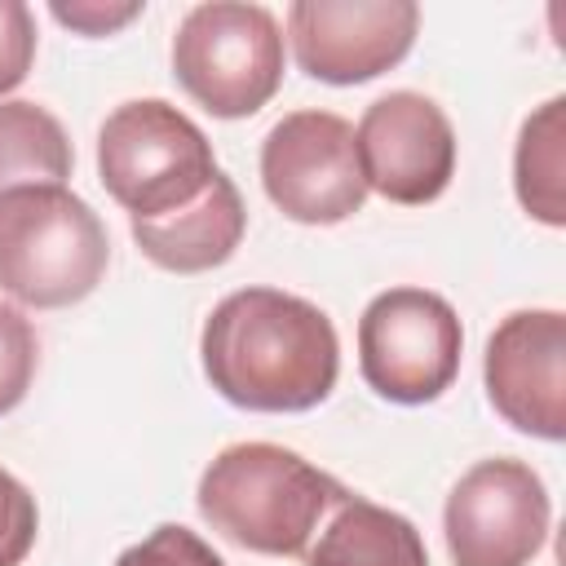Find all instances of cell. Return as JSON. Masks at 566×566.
<instances>
[{"mask_svg":"<svg viewBox=\"0 0 566 566\" xmlns=\"http://www.w3.org/2000/svg\"><path fill=\"white\" fill-rule=\"evenodd\" d=\"M35 62V13L22 0H0V102Z\"/></svg>","mask_w":566,"mask_h":566,"instance_id":"obj_19","label":"cell"},{"mask_svg":"<svg viewBox=\"0 0 566 566\" xmlns=\"http://www.w3.org/2000/svg\"><path fill=\"white\" fill-rule=\"evenodd\" d=\"M248 230L239 186L221 172L195 203L164 217H133V243L168 274H203L234 256Z\"/></svg>","mask_w":566,"mask_h":566,"instance_id":"obj_12","label":"cell"},{"mask_svg":"<svg viewBox=\"0 0 566 566\" xmlns=\"http://www.w3.org/2000/svg\"><path fill=\"white\" fill-rule=\"evenodd\" d=\"M177 84L217 119L256 115L283 84V31L265 4H195L172 35Z\"/></svg>","mask_w":566,"mask_h":566,"instance_id":"obj_5","label":"cell"},{"mask_svg":"<svg viewBox=\"0 0 566 566\" xmlns=\"http://www.w3.org/2000/svg\"><path fill=\"white\" fill-rule=\"evenodd\" d=\"M513 190L526 217L566 226V97H548L522 119L513 150Z\"/></svg>","mask_w":566,"mask_h":566,"instance_id":"obj_14","label":"cell"},{"mask_svg":"<svg viewBox=\"0 0 566 566\" xmlns=\"http://www.w3.org/2000/svg\"><path fill=\"white\" fill-rule=\"evenodd\" d=\"M354 146L367 190L389 203H433L455 177V128L433 97L411 88L376 97L354 128Z\"/></svg>","mask_w":566,"mask_h":566,"instance_id":"obj_10","label":"cell"},{"mask_svg":"<svg viewBox=\"0 0 566 566\" xmlns=\"http://www.w3.org/2000/svg\"><path fill=\"white\" fill-rule=\"evenodd\" d=\"M35 531H40L35 495L0 464V566H22L27 553L35 548Z\"/></svg>","mask_w":566,"mask_h":566,"instance_id":"obj_18","label":"cell"},{"mask_svg":"<svg viewBox=\"0 0 566 566\" xmlns=\"http://www.w3.org/2000/svg\"><path fill=\"white\" fill-rule=\"evenodd\" d=\"M115 566H226V562H221V553H217L208 539H199L190 526L164 522V526H155L142 544L124 548V553L115 557Z\"/></svg>","mask_w":566,"mask_h":566,"instance_id":"obj_17","label":"cell"},{"mask_svg":"<svg viewBox=\"0 0 566 566\" xmlns=\"http://www.w3.org/2000/svg\"><path fill=\"white\" fill-rule=\"evenodd\" d=\"M35 363H40V340L31 318L9 301H0V416H9L27 398L35 380Z\"/></svg>","mask_w":566,"mask_h":566,"instance_id":"obj_16","label":"cell"},{"mask_svg":"<svg viewBox=\"0 0 566 566\" xmlns=\"http://www.w3.org/2000/svg\"><path fill=\"white\" fill-rule=\"evenodd\" d=\"M75 168L62 119L35 102H0V195L22 186H66Z\"/></svg>","mask_w":566,"mask_h":566,"instance_id":"obj_15","label":"cell"},{"mask_svg":"<svg viewBox=\"0 0 566 566\" xmlns=\"http://www.w3.org/2000/svg\"><path fill=\"white\" fill-rule=\"evenodd\" d=\"M111 265L102 217L66 186L0 195V292L31 310L84 301Z\"/></svg>","mask_w":566,"mask_h":566,"instance_id":"obj_3","label":"cell"},{"mask_svg":"<svg viewBox=\"0 0 566 566\" xmlns=\"http://www.w3.org/2000/svg\"><path fill=\"white\" fill-rule=\"evenodd\" d=\"M199 358L208 385L243 411H310L340 376L332 318L279 287H239L203 323Z\"/></svg>","mask_w":566,"mask_h":566,"instance_id":"obj_1","label":"cell"},{"mask_svg":"<svg viewBox=\"0 0 566 566\" xmlns=\"http://www.w3.org/2000/svg\"><path fill=\"white\" fill-rule=\"evenodd\" d=\"M553 504L526 460H478L447 495L442 535L455 566H531L548 539Z\"/></svg>","mask_w":566,"mask_h":566,"instance_id":"obj_8","label":"cell"},{"mask_svg":"<svg viewBox=\"0 0 566 566\" xmlns=\"http://www.w3.org/2000/svg\"><path fill=\"white\" fill-rule=\"evenodd\" d=\"M261 186L270 203L301 226H336L363 212L354 124L332 111H292L261 142Z\"/></svg>","mask_w":566,"mask_h":566,"instance_id":"obj_7","label":"cell"},{"mask_svg":"<svg viewBox=\"0 0 566 566\" xmlns=\"http://www.w3.org/2000/svg\"><path fill=\"white\" fill-rule=\"evenodd\" d=\"M460 314L429 287H389L358 318V371L385 402L420 407L442 398L460 371Z\"/></svg>","mask_w":566,"mask_h":566,"instance_id":"obj_6","label":"cell"},{"mask_svg":"<svg viewBox=\"0 0 566 566\" xmlns=\"http://www.w3.org/2000/svg\"><path fill=\"white\" fill-rule=\"evenodd\" d=\"M482 380L491 407L531 438H566V314L513 310L486 340Z\"/></svg>","mask_w":566,"mask_h":566,"instance_id":"obj_11","label":"cell"},{"mask_svg":"<svg viewBox=\"0 0 566 566\" xmlns=\"http://www.w3.org/2000/svg\"><path fill=\"white\" fill-rule=\"evenodd\" d=\"M345 486L279 442H234L199 478L195 504L230 544L265 557L310 548L318 522Z\"/></svg>","mask_w":566,"mask_h":566,"instance_id":"obj_2","label":"cell"},{"mask_svg":"<svg viewBox=\"0 0 566 566\" xmlns=\"http://www.w3.org/2000/svg\"><path fill=\"white\" fill-rule=\"evenodd\" d=\"M142 0H124V4H111V0H53L49 4V13L62 22V27H71V31H80V35H115L119 27H128L133 18H142Z\"/></svg>","mask_w":566,"mask_h":566,"instance_id":"obj_20","label":"cell"},{"mask_svg":"<svg viewBox=\"0 0 566 566\" xmlns=\"http://www.w3.org/2000/svg\"><path fill=\"white\" fill-rule=\"evenodd\" d=\"M318 539L305 548V566H429V548L411 517L340 491L323 517Z\"/></svg>","mask_w":566,"mask_h":566,"instance_id":"obj_13","label":"cell"},{"mask_svg":"<svg viewBox=\"0 0 566 566\" xmlns=\"http://www.w3.org/2000/svg\"><path fill=\"white\" fill-rule=\"evenodd\" d=\"M420 31L411 0H296L287 9V40L296 66L323 84H367L394 71Z\"/></svg>","mask_w":566,"mask_h":566,"instance_id":"obj_9","label":"cell"},{"mask_svg":"<svg viewBox=\"0 0 566 566\" xmlns=\"http://www.w3.org/2000/svg\"><path fill=\"white\" fill-rule=\"evenodd\" d=\"M97 177L128 217H164L195 203L221 177V164L186 111L164 97H137L106 115Z\"/></svg>","mask_w":566,"mask_h":566,"instance_id":"obj_4","label":"cell"}]
</instances>
